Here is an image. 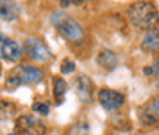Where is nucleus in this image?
Listing matches in <instances>:
<instances>
[{"label": "nucleus", "instance_id": "1", "mask_svg": "<svg viewBox=\"0 0 159 135\" xmlns=\"http://www.w3.org/2000/svg\"><path fill=\"white\" fill-rule=\"evenodd\" d=\"M128 19L137 29L149 31L159 25V12L156 6L146 0L134 2L128 9Z\"/></svg>", "mask_w": 159, "mask_h": 135}, {"label": "nucleus", "instance_id": "2", "mask_svg": "<svg viewBox=\"0 0 159 135\" xmlns=\"http://www.w3.org/2000/svg\"><path fill=\"white\" fill-rule=\"evenodd\" d=\"M50 21L53 24V27L59 31V34L62 35L65 40H68L69 43H81L84 38V31L81 28L74 18H71L62 11H55L50 15Z\"/></svg>", "mask_w": 159, "mask_h": 135}, {"label": "nucleus", "instance_id": "3", "mask_svg": "<svg viewBox=\"0 0 159 135\" xmlns=\"http://www.w3.org/2000/svg\"><path fill=\"white\" fill-rule=\"evenodd\" d=\"M47 128L41 119L33 115H22L15 122V134L16 135H44Z\"/></svg>", "mask_w": 159, "mask_h": 135}, {"label": "nucleus", "instance_id": "4", "mask_svg": "<svg viewBox=\"0 0 159 135\" xmlns=\"http://www.w3.org/2000/svg\"><path fill=\"white\" fill-rule=\"evenodd\" d=\"M137 116L144 126H153L159 124V97H153L142 104L137 110Z\"/></svg>", "mask_w": 159, "mask_h": 135}, {"label": "nucleus", "instance_id": "5", "mask_svg": "<svg viewBox=\"0 0 159 135\" xmlns=\"http://www.w3.org/2000/svg\"><path fill=\"white\" fill-rule=\"evenodd\" d=\"M24 53L33 59V60H37V62H47L52 57L50 50L47 49V46L43 44L40 40L37 38H28L24 41L22 46Z\"/></svg>", "mask_w": 159, "mask_h": 135}, {"label": "nucleus", "instance_id": "6", "mask_svg": "<svg viewBox=\"0 0 159 135\" xmlns=\"http://www.w3.org/2000/svg\"><path fill=\"white\" fill-rule=\"evenodd\" d=\"M12 75H15V76L19 79L21 85L37 84V82H40V81L43 79V76H44L43 71H41L40 68L33 66V65H21V66L15 68V69L12 71Z\"/></svg>", "mask_w": 159, "mask_h": 135}, {"label": "nucleus", "instance_id": "7", "mask_svg": "<svg viewBox=\"0 0 159 135\" xmlns=\"http://www.w3.org/2000/svg\"><path fill=\"white\" fill-rule=\"evenodd\" d=\"M97 100L102 104L103 109H106L108 112H115V110H118L119 107L124 104L125 97H124V94H121L119 91L103 88V90L99 91Z\"/></svg>", "mask_w": 159, "mask_h": 135}, {"label": "nucleus", "instance_id": "8", "mask_svg": "<svg viewBox=\"0 0 159 135\" xmlns=\"http://www.w3.org/2000/svg\"><path fill=\"white\" fill-rule=\"evenodd\" d=\"M74 88L80 101L83 104H90L93 101V82H91V79L87 75L81 73V75H78L75 78Z\"/></svg>", "mask_w": 159, "mask_h": 135}, {"label": "nucleus", "instance_id": "9", "mask_svg": "<svg viewBox=\"0 0 159 135\" xmlns=\"http://www.w3.org/2000/svg\"><path fill=\"white\" fill-rule=\"evenodd\" d=\"M0 57H3L7 62H18L22 57V50L19 44L13 40H7L2 34H0Z\"/></svg>", "mask_w": 159, "mask_h": 135}, {"label": "nucleus", "instance_id": "10", "mask_svg": "<svg viewBox=\"0 0 159 135\" xmlns=\"http://www.w3.org/2000/svg\"><path fill=\"white\" fill-rule=\"evenodd\" d=\"M19 16V6L13 0H0V19L13 22Z\"/></svg>", "mask_w": 159, "mask_h": 135}, {"label": "nucleus", "instance_id": "11", "mask_svg": "<svg viewBox=\"0 0 159 135\" xmlns=\"http://www.w3.org/2000/svg\"><path fill=\"white\" fill-rule=\"evenodd\" d=\"M142 50L146 53H156L159 51V28H152L146 31L142 40Z\"/></svg>", "mask_w": 159, "mask_h": 135}, {"label": "nucleus", "instance_id": "12", "mask_svg": "<svg viewBox=\"0 0 159 135\" xmlns=\"http://www.w3.org/2000/svg\"><path fill=\"white\" fill-rule=\"evenodd\" d=\"M97 65L103 68L105 71H114L116 65H118V57L112 50L103 49L97 54Z\"/></svg>", "mask_w": 159, "mask_h": 135}, {"label": "nucleus", "instance_id": "13", "mask_svg": "<svg viewBox=\"0 0 159 135\" xmlns=\"http://www.w3.org/2000/svg\"><path fill=\"white\" fill-rule=\"evenodd\" d=\"M68 90V84L65 82V79L62 78H55L53 79V97L56 104H62L65 100V93Z\"/></svg>", "mask_w": 159, "mask_h": 135}, {"label": "nucleus", "instance_id": "14", "mask_svg": "<svg viewBox=\"0 0 159 135\" xmlns=\"http://www.w3.org/2000/svg\"><path fill=\"white\" fill-rule=\"evenodd\" d=\"M16 113V106L11 101L0 100V120H7Z\"/></svg>", "mask_w": 159, "mask_h": 135}, {"label": "nucleus", "instance_id": "15", "mask_svg": "<svg viewBox=\"0 0 159 135\" xmlns=\"http://www.w3.org/2000/svg\"><path fill=\"white\" fill-rule=\"evenodd\" d=\"M90 126L87 122H77L68 129L66 135H89Z\"/></svg>", "mask_w": 159, "mask_h": 135}, {"label": "nucleus", "instance_id": "16", "mask_svg": "<svg viewBox=\"0 0 159 135\" xmlns=\"http://www.w3.org/2000/svg\"><path fill=\"white\" fill-rule=\"evenodd\" d=\"M112 125L119 131H130V128H131L130 120L125 118V116H122V115L114 116V118H112Z\"/></svg>", "mask_w": 159, "mask_h": 135}, {"label": "nucleus", "instance_id": "17", "mask_svg": "<svg viewBox=\"0 0 159 135\" xmlns=\"http://www.w3.org/2000/svg\"><path fill=\"white\" fill-rule=\"evenodd\" d=\"M5 87L7 91H15L18 87H21V82H19V79L15 76V75H9L7 78H6V82H5Z\"/></svg>", "mask_w": 159, "mask_h": 135}, {"label": "nucleus", "instance_id": "18", "mask_svg": "<svg viewBox=\"0 0 159 135\" xmlns=\"http://www.w3.org/2000/svg\"><path fill=\"white\" fill-rule=\"evenodd\" d=\"M33 112H37L39 115H41V116H47L49 112H50V107H49L47 103H40V101H37V103L33 104Z\"/></svg>", "mask_w": 159, "mask_h": 135}, {"label": "nucleus", "instance_id": "19", "mask_svg": "<svg viewBox=\"0 0 159 135\" xmlns=\"http://www.w3.org/2000/svg\"><path fill=\"white\" fill-rule=\"evenodd\" d=\"M61 72L65 73V75H69V73L75 72V63L71 59H63L62 65H61Z\"/></svg>", "mask_w": 159, "mask_h": 135}, {"label": "nucleus", "instance_id": "20", "mask_svg": "<svg viewBox=\"0 0 159 135\" xmlns=\"http://www.w3.org/2000/svg\"><path fill=\"white\" fill-rule=\"evenodd\" d=\"M87 0H61V6L62 7H69V6H78L85 3Z\"/></svg>", "mask_w": 159, "mask_h": 135}, {"label": "nucleus", "instance_id": "21", "mask_svg": "<svg viewBox=\"0 0 159 135\" xmlns=\"http://www.w3.org/2000/svg\"><path fill=\"white\" fill-rule=\"evenodd\" d=\"M152 68H153V75H156V76H159V57L155 60V63L152 65Z\"/></svg>", "mask_w": 159, "mask_h": 135}, {"label": "nucleus", "instance_id": "22", "mask_svg": "<svg viewBox=\"0 0 159 135\" xmlns=\"http://www.w3.org/2000/svg\"><path fill=\"white\" fill-rule=\"evenodd\" d=\"M144 73L146 75H153V68H144Z\"/></svg>", "mask_w": 159, "mask_h": 135}, {"label": "nucleus", "instance_id": "23", "mask_svg": "<svg viewBox=\"0 0 159 135\" xmlns=\"http://www.w3.org/2000/svg\"><path fill=\"white\" fill-rule=\"evenodd\" d=\"M9 135H16V134H15V132H13V134H9Z\"/></svg>", "mask_w": 159, "mask_h": 135}]
</instances>
